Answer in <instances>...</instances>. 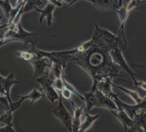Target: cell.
<instances>
[{"label":"cell","mask_w":146,"mask_h":132,"mask_svg":"<svg viewBox=\"0 0 146 132\" xmlns=\"http://www.w3.org/2000/svg\"><path fill=\"white\" fill-rule=\"evenodd\" d=\"M15 97H17L20 98V100L16 102H12L11 105H10L11 111L13 112L17 109L19 107L21 106L22 102L26 99H30L31 100V104H33L34 102H35L36 100L40 99L41 97H44V95L41 94L40 91L37 90L35 89H34L29 94L25 95V96H21V95H13Z\"/></svg>","instance_id":"obj_13"},{"label":"cell","mask_w":146,"mask_h":132,"mask_svg":"<svg viewBox=\"0 0 146 132\" xmlns=\"http://www.w3.org/2000/svg\"><path fill=\"white\" fill-rule=\"evenodd\" d=\"M0 132H16L13 129V125L12 123L6 125L5 126L0 128Z\"/></svg>","instance_id":"obj_27"},{"label":"cell","mask_w":146,"mask_h":132,"mask_svg":"<svg viewBox=\"0 0 146 132\" xmlns=\"http://www.w3.org/2000/svg\"><path fill=\"white\" fill-rule=\"evenodd\" d=\"M47 1L48 3L53 4L56 6L60 7L62 6V2L60 1L59 0H47Z\"/></svg>","instance_id":"obj_29"},{"label":"cell","mask_w":146,"mask_h":132,"mask_svg":"<svg viewBox=\"0 0 146 132\" xmlns=\"http://www.w3.org/2000/svg\"><path fill=\"white\" fill-rule=\"evenodd\" d=\"M53 86L56 90L61 91L64 89L62 77L60 78H55L53 81Z\"/></svg>","instance_id":"obj_24"},{"label":"cell","mask_w":146,"mask_h":132,"mask_svg":"<svg viewBox=\"0 0 146 132\" xmlns=\"http://www.w3.org/2000/svg\"><path fill=\"white\" fill-rule=\"evenodd\" d=\"M111 84L112 85V86L119 89L120 90L123 91L124 93H125L127 95H128L129 97H131L136 103H139L140 102H141L143 100V97H140L139 94V93L136 91H133V90H131L129 89H128L125 87H124L123 86H119V85H117L114 84L113 83H112V81H111Z\"/></svg>","instance_id":"obj_19"},{"label":"cell","mask_w":146,"mask_h":132,"mask_svg":"<svg viewBox=\"0 0 146 132\" xmlns=\"http://www.w3.org/2000/svg\"><path fill=\"white\" fill-rule=\"evenodd\" d=\"M78 1V0H74L71 3H70V4H68V6H70L71 5H72L73 3H74L75 2H76V1Z\"/></svg>","instance_id":"obj_33"},{"label":"cell","mask_w":146,"mask_h":132,"mask_svg":"<svg viewBox=\"0 0 146 132\" xmlns=\"http://www.w3.org/2000/svg\"><path fill=\"white\" fill-rule=\"evenodd\" d=\"M60 1H64V2H66L67 3H68V4H70V3H71L74 0H59Z\"/></svg>","instance_id":"obj_32"},{"label":"cell","mask_w":146,"mask_h":132,"mask_svg":"<svg viewBox=\"0 0 146 132\" xmlns=\"http://www.w3.org/2000/svg\"><path fill=\"white\" fill-rule=\"evenodd\" d=\"M59 103L54 109L53 112L55 115L59 119V121L64 125L66 128L69 132H72V119L71 113L66 109L62 102V96L59 92Z\"/></svg>","instance_id":"obj_6"},{"label":"cell","mask_w":146,"mask_h":132,"mask_svg":"<svg viewBox=\"0 0 146 132\" xmlns=\"http://www.w3.org/2000/svg\"><path fill=\"white\" fill-rule=\"evenodd\" d=\"M34 70V78H38L42 77L45 73L46 68L51 69L52 63L50 59L46 57H43L39 59H33L29 62Z\"/></svg>","instance_id":"obj_10"},{"label":"cell","mask_w":146,"mask_h":132,"mask_svg":"<svg viewBox=\"0 0 146 132\" xmlns=\"http://www.w3.org/2000/svg\"><path fill=\"white\" fill-rule=\"evenodd\" d=\"M43 4V2L40 0H26L24 4L21 7L18 14L15 18L12 24L10 27V30H14L17 28L18 23L20 22L21 17L25 13L30 11L38 6Z\"/></svg>","instance_id":"obj_7"},{"label":"cell","mask_w":146,"mask_h":132,"mask_svg":"<svg viewBox=\"0 0 146 132\" xmlns=\"http://www.w3.org/2000/svg\"><path fill=\"white\" fill-rule=\"evenodd\" d=\"M59 92H60L62 97L64 98V99H70L71 98L72 93L67 89L64 87V89L61 91H59Z\"/></svg>","instance_id":"obj_28"},{"label":"cell","mask_w":146,"mask_h":132,"mask_svg":"<svg viewBox=\"0 0 146 132\" xmlns=\"http://www.w3.org/2000/svg\"><path fill=\"white\" fill-rule=\"evenodd\" d=\"M10 30V26L8 23L2 24L0 25V41L5 37L7 32Z\"/></svg>","instance_id":"obj_26"},{"label":"cell","mask_w":146,"mask_h":132,"mask_svg":"<svg viewBox=\"0 0 146 132\" xmlns=\"http://www.w3.org/2000/svg\"><path fill=\"white\" fill-rule=\"evenodd\" d=\"M138 6V2L136 0H130L127 2L120 7L119 9L113 10L118 15L120 22V26L119 29V32L117 35L120 37V35H121L123 37V39L126 45L128 44L127 42V39L124 34V25L126 22V20L128 18V16L131 10L133 9Z\"/></svg>","instance_id":"obj_5"},{"label":"cell","mask_w":146,"mask_h":132,"mask_svg":"<svg viewBox=\"0 0 146 132\" xmlns=\"http://www.w3.org/2000/svg\"><path fill=\"white\" fill-rule=\"evenodd\" d=\"M62 53L66 63L72 61L88 74L93 81L91 88L92 92L99 82L112 81L113 78L118 79L121 77V69L113 62L110 54V49L96 24L90 40L72 50L63 51Z\"/></svg>","instance_id":"obj_1"},{"label":"cell","mask_w":146,"mask_h":132,"mask_svg":"<svg viewBox=\"0 0 146 132\" xmlns=\"http://www.w3.org/2000/svg\"><path fill=\"white\" fill-rule=\"evenodd\" d=\"M94 93L97 100L96 107H103L110 110V111L118 110L115 103L110 97L104 95L100 90L96 88Z\"/></svg>","instance_id":"obj_11"},{"label":"cell","mask_w":146,"mask_h":132,"mask_svg":"<svg viewBox=\"0 0 146 132\" xmlns=\"http://www.w3.org/2000/svg\"><path fill=\"white\" fill-rule=\"evenodd\" d=\"M132 107L133 111L136 113L140 110L146 111V100L143 99L139 103H136L134 105H132Z\"/></svg>","instance_id":"obj_25"},{"label":"cell","mask_w":146,"mask_h":132,"mask_svg":"<svg viewBox=\"0 0 146 132\" xmlns=\"http://www.w3.org/2000/svg\"><path fill=\"white\" fill-rule=\"evenodd\" d=\"M83 97L84 98L87 111H90L94 107H96L97 100L94 92L91 91L90 92L84 93L83 94Z\"/></svg>","instance_id":"obj_20"},{"label":"cell","mask_w":146,"mask_h":132,"mask_svg":"<svg viewBox=\"0 0 146 132\" xmlns=\"http://www.w3.org/2000/svg\"><path fill=\"white\" fill-rule=\"evenodd\" d=\"M55 5L51 4V3H47L46 6L43 9H40L36 7L35 10L39 12L40 13V17L39 18V22L40 23H42V21L44 18H46L47 19V25L48 26H50L52 22L55 21V19L54 18L52 17V13L54 10H55Z\"/></svg>","instance_id":"obj_15"},{"label":"cell","mask_w":146,"mask_h":132,"mask_svg":"<svg viewBox=\"0 0 146 132\" xmlns=\"http://www.w3.org/2000/svg\"><path fill=\"white\" fill-rule=\"evenodd\" d=\"M3 78H4V77H3L2 76H1V75H0V81H2V80L3 79Z\"/></svg>","instance_id":"obj_35"},{"label":"cell","mask_w":146,"mask_h":132,"mask_svg":"<svg viewBox=\"0 0 146 132\" xmlns=\"http://www.w3.org/2000/svg\"><path fill=\"white\" fill-rule=\"evenodd\" d=\"M39 34L36 32H29L23 29L19 22L17 28L14 30H9L3 39L0 41V47L5 43L14 41H21L24 46L26 47L28 43L32 45V47H35L36 44L39 41Z\"/></svg>","instance_id":"obj_2"},{"label":"cell","mask_w":146,"mask_h":132,"mask_svg":"<svg viewBox=\"0 0 146 132\" xmlns=\"http://www.w3.org/2000/svg\"><path fill=\"white\" fill-rule=\"evenodd\" d=\"M15 54V55L18 57L20 58L25 61H27L29 62L32 59H33L35 56V53L31 49L25 51H17Z\"/></svg>","instance_id":"obj_21"},{"label":"cell","mask_w":146,"mask_h":132,"mask_svg":"<svg viewBox=\"0 0 146 132\" xmlns=\"http://www.w3.org/2000/svg\"><path fill=\"white\" fill-rule=\"evenodd\" d=\"M143 99H144V100H146V95H145V97H143Z\"/></svg>","instance_id":"obj_36"},{"label":"cell","mask_w":146,"mask_h":132,"mask_svg":"<svg viewBox=\"0 0 146 132\" xmlns=\"http://www.w3.org/2000/svg\"><path fill=\"white\" fill-rule=\"evenodd\" d=\"M62 79H63V85H64V87L67 89L68 90H69L72 94H74V95H76L78 97H79L81 100H82L83 101H84V98L83 96H82V95H80L79 92H78V91L75 89V87L71 85L70 83H69L66 79V77L64 75V73H63L62 74Z\"/></svg>","instance_id":"obj_23"},{"label":"cell","mask_w":146,"mask_h":132,"mask_svg":"<svg viewBox=\"0 0 146 132\" xmlns=\"http://www.w3.org/2000/svg\"><path fill=\"white\" fill-rule=\"evenodd\" d=\"M26 0H17V3H16V6L15 7L18 9L19 10H20L21 7L22 6V5L24 4Z\"/></svg>","instance_id":"obj_30"},{"label":"cell","mask_w":146,"mask_h":132,"mask_svg":"<svg viewBox=\"0 0 146 132\" xmlns=\"http://www.w3.org/2000/svg\"><path fill=\"white\" fill-rule=\"evenodd\" d=\"M111 112L120 122L124 129L128 132L136 131L135 125L133 119H132L128 114L122 109H119L117 112L111 110Z\"/></svg>","instance_id":"obj_9"},{"label":"cell","mask_w":146,"mask_h":132,"mask_svg":"<svg viewBox=\"0 0 146 132\" xmlns=\"http://www.w3.org/2000/svg\"><path fill=\"white\" fill-rule=\"evenodd\" d=\"M110 54L115 64H116L118 66H119L121 69H123L127 73H128L129 75V76L131 77L133 81V83L128 81H127L125 79H121L120 78H119L118 79L123 81H125L126 82L133 83L136 87L138 82V81L136 80L135 78V76L136 75V74L132 71V70L131 69L127 63L122 54V50L120 48L119 46H116L114 47L113 49H112L111 50H110Z\"/></svg>","instance_id":"obj_4"},{"label":"cell","mask_w":146,"mask_h":132,"mask_svg":"<svg viewBox=\"0 0 146 132\" xmlns=\"http://www.w3.org/2000/svg\"><path fill=\"white\" fill-rule=\"evenodd\" d=\"M136 131L146 132V111L140 110L135 113L133 118Z\"/></svg>","instance_id":"obj_17"},{"label":"cell","mask_w":146,"mask_h":132,"mask_svg":"<svg viewBox=\"0 0 146 132\" xmlns=\"http://www.w3.org/2000/svg\"><path fill=\"white\" fill-rule=\"evenodd\" d=\"M70 103L74 111V117L72 119V132H78L82 122V118L84 113L83 111L84 104L83 103L80 107H78L72 101H70Z\"/></svg>","instance_id":"obj_14"},{"label":"cell","mask_w":146,"mask_h":132,"mask_svg":"<svg viewBox=\"0 0 146 132\" xmlns=\"http://www.w3.org/2000/svg\"><path fill=\"white\" fill-rule=\"evenodd\" d=\"M54 78L50 73V70L46 69L44 74L40 77L36 78L35 81L42 86L40 90H43L46 95L47 98L52 103L55 100H58L59 95L53 86V81Z\"/></svg>","instance_id":"obj_3"},{"label":"cell","mask_w":146,"mask_h":132,"mask_svg":"<svg viewBox=\"0 0 146 132\" xmlns=\"http://www.w3.org/2000/svg\"><path fill=\"white\" fill-rule=\"evenodd\" d=\"M0 6L6 17L9 19L11 12L13 8L11 5L9 0H0Z\"/></svg>","instance_id":"obj_22"},{"label":"cell","mask_w":146,"mask_h":132,"mask_svg":"<svg viewBox=\"0 0 146 132\" xmlns=\"http://www.w3.org/2000/svg\"><path fill=\"white\" fill-rule=\"evenodd\" d=\"M130 0H125V2H128ZM138 2V6H141L142 5H145L146 4V0H136Z\"/></svg>","instance_id":"obj_31"},{"label":"cell","mask_w":146,"mask_h":132,"mask_svg":"<svg viewBox=\"0 0 146 132\" xmlns=\"http://www.w3.org/2000/svg\"><path fill=\"white\" fill-rule=\"evenodd\" d=\"M13 111L6 97L0 96V123L5 125L11 123L13 119Z\"/></svg>","instance_id":"obj_8"},{"label":"cell","mask_w":146,"mask_h":132,"mask_svg":"<svg viewBox=\"0 0 146 132\" xmlns=\"http://www.w3.org/2000/svg\"><path fill=\"white\" fill-rule=\"evenodd\" d=\"M18 82L14 79V72H11L7 77L0 81V94L6 97L9 102L10 105H11L12 101L10 96V91L11 87Z\"/></svg>","instance_id":"obj_12"},{"label":"cell","mask_w":146,"mask_h":132,"mask_svg":"<svg viewBox=\"0 0 146 132\" xmlns=\"http://www.w3.org/2000/svg\"><path fill=\"white\" fill-rule=\"evenodd\" d=\"M91 2L95 6L103 10L119 9V0H86Z\"/></svg>","instance_id":"obj_16"},{"label":"cell","mask_w":146,"mask_h":132,"mask_svg":"<svg viewBox=\"0 0 146 132\" xmlns=\"http://www.w3.org/2000/svg\"><path fill=\"white\" fill-rule=\"evenodd\" d=\"M84 119L82 121L78 132H85L88 130L93 125L94 122L99 117V115H91L88 113H84Z\"/></svg>","instance_id":"obj_18"},{"label":"cell","mask_w":146,"mask_h":132,"mask_svg":"<svg viewBox=\"0 0 146 132\" xmlns=\"http://www.w3.org/2000/svg\"><path fill=\"white\" fill-rule=\"evenodd\" d=\"M119 5L120 7H121L123 6V0H119Z\"/></svg>","instance_id":"obj_34"}]
</instances>
